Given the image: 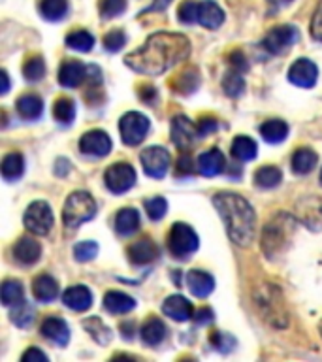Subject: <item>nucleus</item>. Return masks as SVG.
Segmentation results:
<instances>
[{"label":"nucleus","instance_id":"f257e3e1","mask_svg":"<svg viewBox=\"0 0 322 362\" xmlns=\"http://www.w3.org/2000/svg\"><path fill=\"white\" fill-rule=\"evenodd\" d=\"M191 55V42L183 34L157 33L141 45L140 49L132 51L124 57L126 66L134 72L145 76H160L169 68L185 61Z\"/></svg>","mask_w":322,"mask_h":362},{"label":"nucleus","instance_id":"f03ea898","mask_svg":"<svg viewBox=\"0 0 322 362\" xmlns=\"http://www.w3.org/2000/svg\"><path fill=\"white\" fill-rule=\"evenodd\" d=\"M213 206L225 221L226 232L236 245L247 247L256 236V214L253 206L236 192H217Z\"/></svg>","mask_w":322,"mask_h":362},{"label":"nucleus","instance_id":"7ed1b4c3","mask_svg":"<svg viewBox=\"0 0 322 362\" xmlns=\"http://www.w3.org/2000/svg\"><path fill=\"white\" fill-rule=\"evenodd\" d=\"M296 225L298 223L292 215L285 214V211L273 215L266 223L262 238H260V245H262V251L268 259H275L287 251V247L292 242L294 232H296Z\"/></svg>","mask_w":322,"mask_h":362},{"label":"nucleus","instance_id":"20e7f679","mask_svg":"<svg viewBox=\"0 0 322 362\" xmlns=\"http://www.w3.org/2000/svg\"><path fill=\"white\" fill-rule=\"evenodd\" d=\"M254 305L258 308L260 315L270 327L287 328L288 327V310L281 288L271 283H262L253 291Z\"/></svg>","mask_w":322,"mask_h":362},{"label":"nucleus","instance_id":"39448f33","mask_svg":"<svg viewBox=\"0 0 322 362\" xmlns=\"http://www.w3.org/2000/svg\"><path fill=\"white\" fill-rule=\"evenodd\" d=\"M96 215V202L89 192L76 191L66 198L62 209V221L68 228H78Z\"/></svg>","mask_w":322,"mask_h":362},{"label":"nucleus","instance_id":"423d86ee","mask_svg":"<svg viewBox=\"0 0 322 362\" xmlns=\"http://www.w3.org/2000/svg\"><path fill=\"white\" fill-rule=\"evenodd\" d=\"M168 249L177 259H189L198 249V234L185 223H175L169 230Z\"/></svg>","mask_w":322,"mask_h":362},{"label":"nucleus","instance_id":"0eeeda50","mask_svg":"<svg viewBox=\"0 0 322 362\" xmlns=\"http://www.w3.org/2000/svg\"><path fill=\"white\" fill-rule=\"evenodd\" d=\"M23 223L27 226V230H30L36 236H45L49 234L51 226L55 223L53 219V211H51V206L44 200H36L27 208L25 211V217H23Z\"/></svg>","mask_w":322,"mask_h":362},{"label":"nucleus","instance_id":"6e6552de","mask_svg":"<svg viewBox=\"0 0 322 362\" xmlns=\"http://www.w3.org/2000/svg\"><path fill=\"white\" fill-rule=\"evenodd\" d=\"M119 132L126 146H138L149 132V119L140 112L124 113L119 121Z\"/></svg>","mask_w":322,"mask_h":362},{"label":"nucleus","instance_id":"1a4fd4ad","mask_svg":"<svg viewBox=\"0 0 322 362\" xmlns=\"http://www.w3.org/2000/svg\"><path fill=\"white\" fill-rule=\"evenodd\" d=\"M298 38V28L292 27V25H281V27L271 28L270 33L266 34L262 45H264L266 51H270L271 55H281V53H287Z\"/></svg>","mask_w":322,"mask_h":362},{"label":"nucleus","instance_id":"9d476101","mask_svg":"<svg viewBox=\"0 0 322 362\" xmlns=\"http://www.w3.org/2000/svg\"><path fill=\"white\" fill-rule=\"evenodd\" d=\"M140 160L143 172L153 180H162L169 168V153L160 146H151L143 149Z\"/></svg>","mask_w":322,"mask_h":362},{"label":"nucleus","instance_id":"9b49d317","mask_svg":"<svg viewBox=\"0 0 322 362\" xmlns=\"http://www.w3.org/2000/svg\"><path fill=\"white\" fill-rule=\"evenodd\" d=\"M107 189L115 194H123L136 185V170L129 163H115L106 170Z\"/></svg>","mask_w":322,"mask_h":362},{"label":"nucleus","instance_id":"f8f14e48","mask_svg":"<svg viewBox=\"0 0 322 362\" xmlns=\"http://www.w3.org/2000/svg\"><path fill=\"white\" fill-rule=\"evenodd\" d=\"M79 151L93 157H106L112 151V138L104 130H89L79 140Z\"/></svg>","mask_w":322,"mask_h":362},{"label":"nucleus","instance_id":"ddd939ff","mask_svg":"<svg viewBox=\"0 0 322 362\" xmlns=\"http://www.w3.org/2000/svg\"><path fill=\"white\" fill-rule=\"evenodd\" d=\"M316 78H318V68L309 59H298L288 70V79L296 87L311 89V87H315Z\"/></svg>","mask_w":322,"mask_h":362},{"label":"nucleus","instance_id":"4468645a","mask_svg":"<svg viewBox=\"0 0 322 362\" xmlns=\"http://www.w3.org/2000/svg\"><path fill=\"white\" fill-rule=\"evenodd\" d=\"M169 134H172V141H174L175 146L179 147V149H186V147L192 146V141L196 140L198 129L196 124L192 123L186 115H175L172 119Z\"/></svg>","mask_w":322,"mask_h":362},{"label":"nucleus","instance_id":"2eb2a0df","mask_svg":"<svg viewBox=\"0 0 322 362\" xmlns=\"http://www.w3.org/2000/svg\"><path fill=\"white\" fill-rule=\"evenodd\" d=\"M299 221L316 230L322 228V200L316 197H309L298 202Z\"/></svg>","mask_w":322,"mask_h":362},{"label":"nucleus","instance_id":"dca6fc26","mask_svg":"<svg viewBox=\"0 0 322 362\" xmlns=\"http://www.w3.org/2000/svg\"><path fill=\"white\" fill-rule=\"evenodd\" d=\"M198 172L205 177H215V175H219L226 166V158L222 155V151H219L217 147L213 149H209V151L202 153L196 160Z\"/></svg>","mask_w":322,"mask_h":362},{"label":"nucleus","instance_id":"f3484780","mask_svg":"<svg viewBox=\"0 0 322 362\" xmlns=\"http://www.w3.org/2000/svg\"><path fill=\"white\" fill-rule=\"evenodd\" d=\"M62 302L73 311H87L93 305V293L85 285H73L62 293Z\"/></svg>","mask_w":322,"mask_h":362},{"label":"nucleus","instance_id":"a211bd4d","mask_svg":"<svg viewBox=\"0 0 322 362\" xmlns=\"http://www.w3.org/2000/svg\"><path fill=\"white\" fill-rule=\"evenodd\" d=\"M162 311H164V315L169 317V319L185 322L192 317V304L185 298V296L174 294V296H168V298L164 300Z\"/></svg>","mask_w":322,"mask_h":362},{"label":"nucleus","instance_id":"6ab92c4d","mask_svg":"<svg viewBox=\"0 0 322 362\" xmlns=\"http://www.w3.org/2000/svg\"><path fill=\"white\" fill-rule=\"evenodd\" d=\"M40 255H42V245L30 236L21 238L13 245V257H16L17 262H21L25 266L36 264L40 260Z\"/></svg>","mask_w":322,"mask_h":362},{"label":"nucleus","instance_id":"aec40b11","mask_svg":"<svg viewBox=\"0 0 322 362\" xmlns=\"http://www.w3.org/2000/svg\"><path fill=\"white\" fill-rule=\"evenodd\" d=\"M85 74H87V66L83 62L79 61H66L62 62V66L59 68V83L66 89H73V87H79L81 81L85 79Z\"/></svg>","mask_w":322,"mask_h":362},{"label":"nucleus","instance_id":"412c9836","mask_svg":"<svg viewBox=\"0 0 322 362\" xmlns=\"http://www.w3.org/2000/svg\"><path fill=\"white\" fill-rule=\"evenodd\" d=\"M42 336L62 347L70 341V328L61 317H47L42 325Z\"/></svg>","mask_w":322,"mask_h":362},{"label":"nucleus","instance_id":"4be33fe9","mask_svg":"<svg viewBox=\"0 0 322 362\" xmlns=\"http://www.w3.org/2000/svg\"><path fill=\"white\" fill-rule=\"evenodd\" d=\"M186 285L196 298H205L213 293L215 279L203 270H191L186 274Z\"/></svg>","mask_w":322,"mask_h":362},{"label":"nucleus","instance_id":"5701e85b","mask_svg":"<svg viewBox=\"0 0 322 362\" xmlns=\"http://www.w3.org/2000/svg\"><path fill=\"white\" fill-rule=\"evenodd\" d=\"M129 257L134 264H149L153 260H157L158 247L157 243L149 238H141L140 242L132 243L129 247Z\"/></svg>","mask_w":322,"mask_h":362},{"label":"nucleus","instance_id":"b1692460","mask_svg":"<svg viewBox=\"0 0 322 362\" xmlns=\"http://www.w3.org/2000/svg\"><path fill=\"white\" fill-rule=\"evenodd\" d=\"M225 21V11L220 10L219 6L208 0V2H200L198 4V23L205 28H219Z\"/></svg>","mask_w":322,"mask_h":362},{"label":"nucleus","instance_id":"393cba45","mask_svg":"<svg viewBox=\"0 0 322 362\" xmlns=\"http://www.w3.org/2000/svg\"><path fill=\"white\" fill-rule=\"evenodd\" d=\"M104 308H106L109 313H115V315H123V313H129L136 308V300L132 296L124 293H119V291H109L104 296Z\"/></svg>","mask_w":322,"mask_h":362},{"label":"nucleus","instance_id":"a878e982","mask_svg":"<svg viewBox=\"0 0 322 362\" xmlns=\"http://www.w3.org/2000/svg\"><path fill=\"white\" fill-rule=\"evenodd\" d=\"M34 298L40 302H53L59 296V283L47 274H42L32 283Z\"/></svg>","mask_w":322,"mask_h":362},{"label":"nucleus","instance_id":"bb28decb","mask_svg":"<svg viewBox=\"0 0 322 362\" xmlns=\"http://www.w3.org/2000/svg\"><path fill=\"white\" fill-rule=\"evenodd\" d=\"M166 325H164L158 317H151V319H147L145 322H143V327H141V339H143V344L145 345H151V347H155V345H160L164 341V338H166Z\"/></svg>","mask_w":322,"mask_h":362},{"label":"nucleus","instance_id":"cd10ccee","mask_svg":"<svg viewBox=\"0 0 322 362\" xmlns=\"http://www.w3.org/2000/svg\"><path fill=\"white\" fill-rule=\"evenodd\" d=\"M316 163H318V155H316L313 149H309V147H299V149H296V153L292 155L294 174H309V172L315 170Z\"/></svg>","mask_w":322,"mask_h":362},{"label":"nucleus","instance_id":"c85d7f7f","mask_svg":"<svg viewBox=\"0 0 322 362\" xmlns=\"http://www.w3.org/2000/svg\"><path fill=\"white\" fill-rule=\"evenodd\" d=\"M115 228L121 236H130L140 228V214L134 208H124L115 215Z\"/></svg>","mask_w":322,"mask_h":362},{"label":"nucleus","instance_id":"c756f323","mask_svg":"<svg viewBox=\"0 0 322 362\" xmlns=\"http://www.w3.org/2000/svg\"><path fill=\"white\" fill-rule=\"evenodd\" d=\"M232 157L239 160V163H247V160H253L256 158V153H258V147H256V141L251 140L249 136H237L236 140L232 141Z\"/></svg>","mask_w":322,"mask_h":362},{"label":"nucleus","instance_id":"7c9ffc66","mask_svg":"<svg viewBox=\"0 0 322 362\" xmlns=\"http://www.w3.org/2000/svg\"><path fill=\"white\" fill-rule=\"evenodd\" d=\"M17 113L27 121H34L44 113V102L38 95H25L17 100Z\"/></svg>","mask_w":322,"mask_h":362},{"label":"nucleus","instance_id":"2f4dec72","mask_svg":"<svg viewBox=\"0 0 322 362\" xmlns=\"http://www.w3.org/2000/svg\"><path fill=\"white\" fill-rule=\"evenodd\" d=\"M2 177L6 181H16L19 180L25 172V158H23L21 153H10L2 158Z\"/></svg>","mask_w":322,"mask_h":362},{"label":"nucleus","instance_id":"473e14b6","mask_svg":"<svg viewBox=\"0 0 322 362\" xmlns=\"http://www.w3.org/2000/svg\"><path fill=\"white\" fill-rule=\"evenodd\" d=\"M260 136L270 144H279L288 136V124L281 119H270L260 127Z\"/></svg>","mask_w":322,"mask_h":362},{"label":"nucleus","instance_id":"72a5a7b5","mask_svg":"<svg viewBox=\"0 0 322 362\" xmlns=\"http://www.w3.org/2000/svg\"><path fill=\"white\" fill-rule=\"evenodd\" d=\"M23 296H25V291H23V283L17 281V279H6L2 283V288H0V298H2V304L6 308H11V305L23 302Z\"/></svg>","mask_w":322,"mask_h":362},{"label":"nucleus","instance_id":"f704fd0d","mask_svg":"<svg viewBox=\"0 0 322 362\" xmlns=\"http://www.w3.org/2000/svg\"><path fill=\"white\" fill-rule=\"evenodd\" d=\"M83 327L87 328V332L90 334V338L95 339L96 344L106 345L112 341V330L102 322L100 317H89V319H85Z\"/></svg>","mask_w":322,"mask_h":362},{"label":"nucleus","instance_id":"c9c22d12","mask_svg":"<svg viewBox=\"0 0 322 362\" xmlns=\"http://www.w3.org/2000/svg\"><path fill=\"white\" fill-rule=\"evenodd\" d=\"M282 181L281 170L277 166H262L254 172V185L262 187V189H273Z\"/></svg>","mask_w":322,"mask_h":362},{"label":"nucleus","instance_id":"e433bc0d","mask_svg":"<svg viewBox=\"0 0 322 362\" xmlns=\"http://www.w3.org/2000/svg\"><path fill=\"white\" fill-rule=\"evenodd\" d=\"M40 11L47 21H61L68 11V0H40Z\"/></svg>","mask_w":322,"mask_h":362},{"label":"nucleus","instance_id":"4c0bfd02","mask_svg":"<svg viewBox=\"0 0 322 362\" xmlns=\"http://www.w3.org/2000/svg\"><path fill=\"white\" fill-rule=\"evenodd\" d=\"M200 85V76H198L196 68H186L185 72H181L177 79L174 81V89L183 95H191L198 89Z\"/></svg>","mask_w":322,"mask_h":362},{"label":"nucleus","instance_id":"58836bf2","mask_svg":"<svg viewBox=\"0 0 322 362\" xmlns=\"http://www.w3.org/2000/svg\"><path fill=\"white\" fill-rule=\"evenodd\" d=\"M11 322L19 328H27L34 322V308L28 302H19V304L11 305Z\"/></svg>","mask_w":322,"mask_h":362},{"label":"nucleus","instance_id":"ea45409f","mask_svg":"<svg viewBox=\"0 0 322 362\" xmlns=\"http://www.w3.org/2000/svg\"><path fill=\"white\" fill-rule=\"evenodd\" d=\"M66 45L70 49L81 51V53H89L95 45V36L87 30H73L66 36Z\"/></svg>","mask_w":322,"mask_h":362},{"label":"nucleus","instance_id":"a19ab883","mask_svg":"<svg viewBox=\"0 0 322 362\" xmlns=\"http://www.w3.org/2000/svg\"><path fill=\"white\" fill-rule=\"evenodd\" d=\"M53 115L59 123H72L73 117H76V104H73L72 98H68V96L59 98L53 106Z\"/></svg>","mask_w":322,"mask_h":362},{"label":"nucleus","instance_id":"79ce46f5","mask_svg":"<svg viewBox=\"0 0 322 362\" xmlns=\"http://www.w3.org/2000/svg\"><path fill=\"white\" fill-rule=\"evenodd\" d=\"M23 76L28 81H40L45 76V61L40 55L28 57L27 62L23 64Z\"/></svg>","mask_w":322,"mask_h":362},{"label":"nucleus","instance_id":"37998d69","mask_svg":"<svg viewBox=\"0 0 322 362\" xmlns=\"http://www.w3.org/2000/svg\"><path fill=\"white\" fill-rule=\"evenodd\" d=\"M222 89L232 98H237V96L242 95L243 89H245V81H243L242 72L230 70L228 74H225V78H222Z\"/></svg>","mask_w":322,"mask_h":362},{"label":"nucleus","instance_id":"c03bdc74","mask_svg":"<svg viewBox=\"0 0 322 362\" xmlns=\"http://www.w3.org/2000/svg\"><path fill=\"white\" fill-rule=\"evenodd\" d=\"M145 211L151 221H160L168 211V202L162 197H155L145 200Z\"/></svg>","mask_w":322,"mask_h":362},{"label":"nucleus","instance_id":"a18cd8bd","mask_svg":"<svg viewBox=\"0 0 322 362\" xmlns=\"http://www.w3.org/2000/svg\"><path fill=\"white\" fill-rule=\"evenodd\" d=\"M98 255V243L96 242H79L73 247V257L79 262H89Z\"/></svg>","mask_w":322,"mask_h":362},{"label":"nucleus","instance_id":"49530a36","mask_svg":"<svg viewBox=\"0 0 322 362\" xmlns=\"http://www.w3.org/2000/svg\"><path fill=\"white\" fill-rule=\"evenodd\" d=\"M126 10V0H100V16L104 19H113Z\"/></svg>","mask_w":322,"mask_h":362},{"label":"nucleus","instance_id":"de8ad7c7","mask_svg":"<svg viewBox=\"0 0 322 362\" xmlns=\"http://www.w3.org/2000/svg\"><path fill=\"white\" fill-rule=\"evenodd\" d=\"M198 4H200V2H194V0H185V2L179 6V10H177V17H179V21L185 23V25L198 23Z\"/></svg>","mask_w":322,"mask_h":362},{"label":"nucleus","instance_id":"09e8293b","mask_svg":"<svg viewBox=\"0 0 322 362\" xmlns=\"http://www.w3.org/2000/svg\"><path fill=\"white\" fill-rule=\"evenodd\" d=\"M209 341H211V345H213V347H217L219 351H222V353H226V351H232L234 347H236V339L232 338L230 334L219 332V330L209 336Z\"/></svg>","mask_w":322,"mask_h":362},{"label":"nucleus","instance_id":"8fccbe9b","mask_svg":"<svg viewBox=\"0 0 322 362\" xmlns=\"http://www.w3.org/2000/svg\"><path fill=\"white\" fill-rule=\"evenodd\" d=\"M124 44H126V36H124L123 30H119V28L109 30V33L104 36V47H106L107 51H119Z\"/></svg>","mask_w":322,"mask_h":362},{"label":"nucleus","instance_id":"3c124183","mask_svg":"<svg viewBox=\"0 0 322 362\" xmlns=\"http://www.w3.org/2000/svg\"><path fill=\"white\" fill-rule=\"evenodd\" d=\"M196 163L192 160V157L189 153H183L177 160V170H175V175L177 177H189V175L194 174V170H196Z\"/></svg>","mask_w":322,"mask_h":362},{"label":"nucleus","instance_id":"603ef678","mask_svg":"<svg viewBox=\"0 0 322 362\" xmlns=\"http://www.w3.org/2000/svg\"><path fill=\"white\" fill-rule=\"evenodd\" d=\"M311 36L316 40V42H322V0L318 2L315 10V16L311 19Z\"/></svg>","mask_w":322,"mask_h":362},{"label":"nucleus","instance_id":"864d4df0","mask_svg":"<svg viewBox=\"0 0 322 362\" xmlns=\"http://www.w3.org/2000/svg\"><path fill=\"white\" fill-rule=\"evenodd\" d=\"M228 62H230L232 70H237V72H242V74L249 70V62L245 61V55H243L242 51H234V53H230Z\"/></svg>","mask_w":322,"mask_h":362},{"label":"nucleus","instance_id":"5fc2aeb1","mask_svg":"<svg viewBox=\"0 0 322 362\" xmlns=\"http://www.w3.org/2000/svg\"><path fill=\"white\" fill-rule=\"evenodd\" d=\"M196 129H198V136L203 138V136L211 134V132L217 130V121H215L213 117H202L196 123Z\"/></svg>","mask_w":322,"mask_h":362},{"label":"nucleus","instance_id":"6e6d98bb","mask_svg":"<svg viewBox=\"0 0 322 362\" xmlns=\"http://www.w3.org/2000/svg\"><path fill=\"white\" fill-rule=\"evenodd\" d=\"M23 362H47V355L44 351H40L38 347H30L23 353L21 356Z\"/></svg>","mask_w":322,"mask_h":362},{"label":"nucleus","instance_id":"4d7b16f0","mask_svg":"<svg viewBox=\"0 0 322 362\" xmlns=\"http://www.w3.org/2000/svg\"><path fill=\"white\" fill-rule=\"evenodd\" d=\"M140 98L145 102V104H155V100H157V90H155V87H151V85H141Z\"/></svg>","mask_w":322,"mask_h":362},{"label":"nucleus","instance_id":"13d9d810","mask_svg":"<svg viewBox=\"0 0 322 362\" xmlns=\"http://www.w3.org/2000/svg\"><path fill=\"white\" fill-rule=\"evenodd\" d=\"M192 317H194V321L198 325H205V322L213 321V311L209 310V308H202V310H198Z\"/></svg>","mask_w":322,"mask_h":362},{"label":"nucleus","instance_id":"bf43d9fd","mask_svg":"<svg viewBox=\"0 0 322 362\" xmlns=\"http://www.w3.org/2000/svg\"><path fill=\"white\" fill-rule=\"evenodd\" d=\"M70 172V163H68L66 158H59L56 160V168H55V174L61 175V177H64V175Z\"/></svg>","mask_w":322,"mask_h":362},{"label":"nucleus","instance_id":"052dcab7","mask_svg":"<svg viewBox=\"0 0 322 362\" xmlns=\"http://www.w3.org/2000/svg\"><path fill=\"white\" fill-rule=\"evenodd\" d=\"M134 330H136L134 322H123V325H121V332H123V336L126 339L132 338V332H134Z\"/></svg>","mask_w":322,"mask_h":362},{"label":"nucleus","instance_id":"680f3d73","mask_svg":"<svg viewBox=\"0 0 322 362\" xmlns=\"http://www.w3.org/2000/svg\"><path fill=\"white\" fill-rule=\"evenodd\" d=\"M172 0H155L151 6H149V11H160V10H166L169 6Z\"/></svg>","mask_w":322,"mask_h":362},{"label":"nucleus","instance_id":"e2e57ef3","mask_svg":"<svg viewBox=\"0 0 322 362\" xmlns=\"http://www.w3.org/2000/svg\"><path fill=\"white\" fill-rule=\"evenodd\" d=\"M0 79H2V89H0V93L6 95V93L10 90V78H8V72H6V70L0 72Z\"/></svg>","mask_w":322,"mask_h":362},{"label":"nucleus","instance_id":"0e129e2a","mask_svg":"<svg viewBox=\"0 0 322 362\" xmlns=\"http://www.w3.org/2000/svg\"><path fill=\"white\" fill-rule=\"evenodd\" d=\"M270 2L275 6H285V4H290L292 0H270Z\"/></svg>","mask_w":322,"mask_h":362},{"label":"nucleus","instance_id":"69168bd1","mask_svg":"<svg viewBox=\"0 0 322 362\" xmlns=\"http://www.w3.org/2000/svg\"><path fill=\"white\" fill-rule=\"evenodd\" d=\"M318 330H321V336H322V321L318 322Z\"/></svg>","mask_w":322,"mask_h":362},{"label":"nucleus","instance_id":"338daca9","mask_svg":"<svg viewBox=\"0 0 322 362\" xmlns=\"http://www.w3.org/2000/svg\"><path fill=\"white\" fill-rule=\"evenodd\" d=\"M321 183H322V170H321Z\"/></svg>","mask_w":322,"mask_h":362}]
</instances>
